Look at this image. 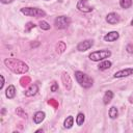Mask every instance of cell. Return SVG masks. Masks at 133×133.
I'll return each mask as SVG.
<instances>
[{
  "label": "cell",
  "instance_id": "obj_1",
  "mask_svg": "<svg viewBox=\"0 0 133 133\" xmlns=\"http://www.w3.org/2000/svg\"><path fill=\"white\" fill-rule=\"evenodd\" d=\"M4 63L15 74H25L29 70L28 65L25 62L16 58H6L4 60Z\"/></svg>",
  "mask_w": 133,
  "mask_h": 133
},
{
  "label": "cell",
  "instance_id": "obj_2",
  "mask_svg": "<svg viewBox=\"0 0 133 133\" xmlns=\"http://www.w3.org/2000/svg\"><path fill=\"white\" fill-rule=\"evenodd\" d=\"M75 78L77 80V82L84 88H89L92 86V83H94V80L88 76L86 75L85 73L83 72H80V71H76L75 72Z\"/></svg>",
  "mask_w": 133,
  "mask_h": 133
},
{
  "label": "cell",
  "instance_id": "obj_3",
  "mask_svg": "<svg viewBox=\"0 0 133 133\" xmlns=\"http://www.w3.org/2000/svg\"><path fill=\"white\" fill-rule=\"evenodd\" d=\"M110 56H111V52L109 50H100V51L91 52L88 57L92 61H100V60H104Z\"/></svg>",
  "mask_w": 133,
  "mask_h": 133
},
{
  "label": "cell",
  "instance_id": "obj_4",
  "mask_svg": "<svg viewBox=\"0 0 133 133\" xmlns=\"http://www.w3.org/2000/svg\"><path fill=\"white\" fill-rule=\"evenodd\" d=\"M21 12H22L23 15H25V16L35 17V18L45 17V16H46V12H45L43 9L34 8V7H23V8H21Z\"/></svg>",
  "mask_w": 133,
  "mask_h": 133
},
{
  "label": "cell",
  "instance_id": "obj_5",
  "mask_svg": "<svg viewBox=\"0 0 133 133\" xmlns=\"http://www.w3.org/2000/svg\"><path fill=\"white\" fill-rule=\"evenodd\" d=\"M71 23V19L66 16H59L54 20V25L57 29H64Z\"/></svg>",
  "mask_w": 133,
  "mask_h": 133
},
{
  "label": "cell",
  "instance_id": "obj_6",
  "mask_svg": "<svg viewBox=\"0 0 133 133\" xmlns=\"http://www.w3.org/2000/svg\"><path fill=\"white\" fill-rule=\"evenodd\" d=\"M77 8L82 12H90L92 7L88 5V0H79L77 3Z\"/></svg>",
  "mask_w": 133,
  "mask_h": 133
},
{
  "label": "cell",
  "instance_id": "obj_7",
  "mask_svg": "<svg viewBox=\"0 0 133 133\" xmlns=\"http://www.w3.org/2000/svg\"><path fill=\"white\" fill-rule=\"evenodd\" d=\"M94 45V42L92 39H85L83 42H80L78 45H77V50L80 51V52H84L86 50H88L89 48H91Z\"/></svg>",
  "mask_w": 133,
  "mask_h": 133
},
{
  "label": "cell",
  "instance_id": "obj_8",
  "mask_svg": "<svg viewBox=\"0 0 133 133\" xmlns=\"http://www.w3.org/2000/svg\"><path fill=\"white\" fill-rule=\"evenodd\" d=\"M130 75H133V69L132 68H127L125 70H121L118 72H116L113 77L114 78H124V77H128Z\"/></svg>",
  "mask_w": 133,
  "mask_h": 133
},
{
  "label": "cell",
  "instance_id": "obj_9",
  "mask_svg": "<svg viewBox=\"0 0 133 133\" xmlns=\"http://www.w3.org/2000/svg\"><path fill=\"white\" fill-rule=\"evenodd\" d=\"M106 21L109 23V24H116V23H118L119 22V17H118V15L117 14H115V12H110V14H108L107 16H106Z\"/></svg>",
  "mask_w": 133,
  "mask_h": 133
},
{
  "label": "cell",
  "instance_id": "obj_10",
  "mask_svg": "<svg viewBox=\"0 0 133 133\" xmlns=\"http://www.w3.org/2000/svg\"><path fill=\"white\" fill-rule=\"evenodd\" d=\"M119 37V34L117 31H110L108 32L105 36H104V41L105 42H114Z\"/></svg>",
  "mask_w": 133,
  "mask_h": 133
},
{
  "label": "cell",
  "instance_id": "obj_11",
  "mask_svg": "<svg viewBox=\"0 0 133 133\" xmlns=\"http://www.w3.org/2000/svg\"><path fill=\"white\" fill-rule=\"evenodd\" d=\"M61 79H62V82H63L64 87H65L68 90L71 89V86H72V80H71L70 76H69L66 73H63L62 76H61Z\"/></svg>",
  "mask_w": 133,
  "mask_h": 133
},
{
  "label": "cell",
  "instance_id": "obj_12",
  "mask_svg": "<svg viewBox=\"0 0 133 133\" xmlns=\"http://www.w3.org/2000/svg\"><path fill=\"white\" fill-rule=\"evenodd\" d=\"M37 91H38V86H37L36 84H31V85L29 86V88L25 91V96H27V97H32V96H34Z\"/></svg>",
  "mask_w": 133,
  "mask_h": 133
},
{
  "label": "cell",
  "instance_id": "obj_13",
  "mask_svg": "<svg viewBox=\"0 0 133 133\" xmlns=\"http://www.w3.org/2000/svg\"><path fill=\"white\" fill-rule=\"evenodd\" d=\"M45 116H46L45 112H43V111H37V112L33 115V122H34L35 124H41V123L44 121Z\"/></svg>",
  "mask_w": 133,
  "mask_h": 133
},
{
  "label": "cell",
  "instance_id": "obj_14",
  "mask_svg": "<svg viewBox=\"0 0 133 133\" xmlns=\"http://www.w3.org/2000/svg\"><path fill=\"white\" fill-rule=\"evenodd\" d=\"M5 95H6V97L8 99H12L16 96V87L14 85H8V87L6 88Z\"/></svg>",
  "mask_w": 133,
  "mask_h": 133
},
{
  "label": "cell",
  "instance_id": "obj_15",
  "mask_svg": "<svg viewBox=\"0 0 133 133\" xmlns=\"http://www.w3.org/2000/svg\"><path fill=\"white\" fill-rule=\"evenodd\" d=\"M112 98H113V92H112L111 90H107V91L105 92L104 97H103V103H104L105 105H107L108 103H110V101L112 100Z\"/></svg>",
  "mask_w": 133,
  "mask_h": 133
},
{
  "label": "cell",
  "instance_id": "obj_16",
  "mask_svg": "<svg viewBox=\"0 0 133 133\" xmlns=\"http://www.w3.org/2000/svg\"><path fill=\"white\" fill-rule=\"evenodd\" d=\"M111 61H109V60H103L102 62H100L99 63V65H98V68H99V70L100 71H104V70H107V69H109L110 66H111Z\"/></svg>",
  "mask_w": 133,
  "mask_h": 133
},
{
  "label": "cell",
  "instance_id": "obj_17",
  "mask_svg": "<svg viewBox=\"0 0 133 133\" xmlns=\"http://www.w3.org/2000/svg\"><path fill=\"white\" fill-rule=\"evenodd\" d=\"M73 125H74V117L70 115V116H68V117L64 119L63 126H64V128L70 129V128H72V127H73Z\"/></svg>",
  "mask_w": 133,
  "mask_h": 133
},
{
  "label": "cell",
  "instance_id": "obj_18",
  "mask_svg": "<svg viewBox=\"0 0 133 133\" xmlns=\"http://www.w3.org/2000/svg\"><path fill=\"white\" fill-rule=\"evenodd\" d=\"M117 115H118V110H117V108H116L115 106H112V107L109 109V117L112 118V119H114V118L117 117Z\"/></svg>",
  "mask_w": 133,
  "mask_h": 133
},
{
  "label": "cell",
  "instance_id": "obj_19",
  "mask_svg": "<svg viewBox=\"0 0 133 133\" xmlns=\"http://www.w3.org/2000/svg\"><path fill=\"white\" fill-rule=\"evenodd\" d=\"M84 121H85V115L83 114V113H78V115H77V117H76V123H77V125L78 126H82L83 125V123H84Z\"/></svg>",
  "mask_w": 133,
  "mask_h": 133
},
{
  "label": "cell",
  "instance_id": "obj_20",
  "mask_svg": "<svg viewBox=\"0 0 133 133\" xmlns=\"http://www.w3.org/2000/svg\"><path fill=\"white\" fill-rule=\"evenodd\" d=\"M119 5L122 8H129L132 5V0H119Z\"/></svg>",
  "mask_w": 133,
  "mask_h": 133
},
{
  "label": "cell",
  "instance_id": "obj_21",
  "mask_svg": "<svg viewBox=\"0 0 133 133\" xmlns=\"http://www.w3.org/2000/svg\"><path fill=\"white\" fill-rule=\"evenodd\" d=\"M65 44L63 42H58V44L56 45V51L58 53H62L64 50H65Z\"/></svg>",
  "mask_w": 133,
  "mask_h": 133
},
{
  "label": "cell",
  "instance_id": "obj_22",
  "mask_svg": "<svg viewBox=\"0 0 133 133\" xmlns=\"http://www.w3.org/2000/svg\"><path fill=\"white\" fill-rule=\"evenodd\" d=\"M38 25H39V27H41L43 30H49V29H50V25H49V23L46 22V21H39Z\"/></svg>",
  "mask_w": 133,
  "mask_h": 133
},
{
  "label": "cell",
  "instance_id": "obj_23",
  "mask_svg": "<svg viewBox=\"0 0 133 133\" xmlns=\"http://www.w3.org/2000/svg\"><path fill=\"white\" fill-rule=\"evenodd\" d=\"M35 27V25L32 23V22H28L26 25H25V32H29L32 28H34Z\"/></svg>",
  "mask_w": 133,
  "mask_h": 133
},
{
  "label": "cell",
  "instance_id": "obj_24",
  "mask_svg": "<svg viewBox=\"0 0 133 133\" xmlns=\"http://www.w3.org/2000/svg\"><path fill=\"white\" fill-rule=\"evenodd\" d=\"M16 112H17V114H19L21 117H24V118H26V117H27V114L23 111V109H22V108H18V109L16 110Z\"/></svg>",
  "mask_w": 133,
  "mask_h": 133
},
{
  "label": "cell",
  "instance_id": "obj_25",
  "mask_svg": "<svg viewBox=\"0 0 133 133\" xmlns=\"http://www.w3.org/2000/svg\"><path fill=\"white\" fill-rule=\"evenodd\" d=\"M57 89H58V84L54 82V83H53V85L51 86V91H53V92H55V91H56Z\"/></svg>",
  "mask_w": 133,
  "mask_h": 133
},
{
  "label": "cell",
  "instance_id": "obj_26",
  "mask_svg": "<svg viewBox=\"0 0 133 133\" xmlns=\"http://www.w3.org/2000/svg\"><path fill=\"white\" fill-rule=\"evenodd\" d=\"M127 51L129 53H133V46L132 45H128L127 46Z\"/></svg>",
  "mask_w": 133,
  "mask_h": 133
},
{
  "label": "cell",
  "instance_id": "obj_27",
  "mask_svg": "<svg viewBox=\"0 0 133 133\" xmlns=\"http://www.w3.org/2000/svg\"><path fill=\"white\" fill-rule=\"evenodd\" d=\"M4 83H5V80H4V77L1 75V85H0V89H2L3 88V85H4Z\"/></svg>",
  "mask_w": 133,
  "mask_h": 133
},
{
  "label": "cell",
  "instance_id": "obj_28",
  "mask_svg": "<svg viewBox=\"0 0 133 133\" xmlns=\"http://www.w3.org/2000/svg\"><path fill=\"white\" fill-rule=\"evenodd\" d=\"M12 1H14V0H1V2L4 3V4H8V3L12 2Z\"/></svg>",
  "mask_w": 133,
  "mask_h": 133
},
{
  "label": "cell",
  "instance_id": "obj_29",
  "mask_svg": "<svg viewBox=\"0 0 133 133\" xmlns=\"http://www.w3.org/2000/svg\"><path fill=\"white\" fill-rule=\"evenodd\" d=\"M131 25L133 26V19H132V21H131Z\"/></svg>",
  "mask_w": 133,
  "mask_h": 133
}]
</instances>
